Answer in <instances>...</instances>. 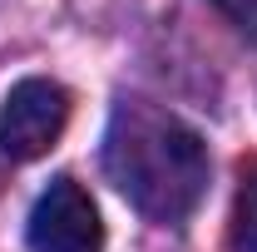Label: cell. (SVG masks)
Listing matches in <instances>:
<instances>
[{
	"label": "cell",
	"instance_id": "cell-1",
	"mask_svg": "<svg viewBox=\"0 0 257 252\" xmlns=\"http://www.w3.org/2000/svg\"><path fill=\"white\" fill-rule=\"evenodd\" d=\"M109 183L154 222H183L208 188V149L178 114L124 99L104 134Z\"/></svg>",
	"mask_w": 257,
	"mask_h": 252
},
{
	"label": "cell",
	"instance_id": "cell-2",
	"mask_svg": "<svg viewBox=\"0 0 257 252\" xmlns=\"http://www.w3.org/2000/svg\"><path fill=\"white\" fill-rule=\"evenodd\" d=\"M69 124V89L55 79H20L0 104V154L10 163L45 158Z\"/></svg>",
	"mask_w": 257,
	"mask_h": 252
},
{
	"label": "cell",
	"instance_id": "cell-3",
	"mask_svg": "<svg viewBox=\"0 0 257 252\" xmlns=\"http://www.w3.org/2000/svg\"><path fill=\"white\" fill-rule=\"evenodd\" d=\"M25 242L30 252H104V222H99L94 198L74 178H55L35 198Z\"/></svg>",
	"mask_w": 257,
	"mask_h": 252
},
{
	"label": "cell",
	"instance_id": "cell-4",
	"mask_svg": "<svg viewBox=\"0 0 257 252\" xmlns=\"http://www.w3.org/2000/svg\"><path fill=\"white\" fill-rule=\"evenodd\" d=\"M232 247L257 252V173L242 183L237 203H232Z\"/></svg>",
	"mask_w": 257,
	"mask_h": 252
},
{
	"label": "cell",
	"instance_id": "cell-5",
	"mask_svg": "<svg viewBox=\"0 0 257 252\" xmlns=\"http://www.w3.org/2000/svg\"><path fill=\"white\" fill-rule=\"evenodd\" d=\"M213 5H218L247 40H257V0H213Z\"/></svg>",
	"mask_w": 257,
	"mask_h": 252
}]
</instances>
